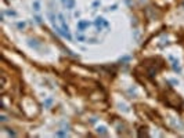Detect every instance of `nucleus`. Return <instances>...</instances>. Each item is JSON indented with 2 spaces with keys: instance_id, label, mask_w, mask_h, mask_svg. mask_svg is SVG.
Here are the masks:
<instances>
[{
  "instance_id": "nucleus-1",
  "label": "nucleus",
  "mask_w": 184,
  "mask_h": 138,
  "mask_svg": "<svg viewBox=\"0 0 184 138\" xmlns=\"http://www.w3.org/2000/svg\"><path fill=\"white\" fill-rule=\"evenodd\" d=\"M87 26H90V22L89 21H80V22H78L79 32H84V29H86Z\"/></svg>"
},
{
  "instance_id": "nucleus-2",
  "label": "nucleus",
  "mask_w": 184,
  "mask_h": 138,
  "mask_svg": "<svg viewBox=\"0 0 184 138\" xmlns=\"http://www.w3.org/2000/svg\"><path fill=\"white\" fill-rule=\"evenodd\" d=\"M58 19H60V22H61L62 30H64V32H69V28H68V25H67V22H65L64 15H62V14H60V15H58Z\"/></svg>"
},
{
  "instance_id": "nucleus-3",
  "label": "nucleus",
  "mask_w": 184,
  "mask_h": 138,
  "mask_svg": "<svg viewBox=\"0 0 184 138\" xmlns=\"http://www.w3.org/2000/svg\"><path fill=\"white\" fill-rule=\"evenodd\" d=\"M96 25H97V28H100V29H101V25H104V26H108V22L104 21V18L98 17V18L96 19Z\"/></svg>"
},
{
  "instance_id": "nucleus-4",
  "label": "nucleus",
  "mask_w": 184,
  "mask_h": 138,
  "mask_svg": "<svg viewBox=\"0 0 184 138\" xmlns=\"http://www.w3.org/2000/svg\"><path fill=\"white\" fill-rule=\"evenodd\" d=\"M97 132L101 135H108V131H107V127L105 126H100L97 127Z\"/></svg>"
},
{
  "instance_id": "nucleus-5",
  "label": "nucleus",
  "mask_w": 184,
  "mask_h": 138,
  "mask_svg": "<svg viewBox=\"0 0 184 138\" xmlns=\"http://www.w3.org/2000/svg\"><path fill=\"white\" fill-rule=\"evenodd\" d=\"M28 46L33 47V48H39V44L36 43V40H32V39H29V40H28Z\"/></svg>"
},
{
  "instance_id": "nucleus-6",
  "label": "nucleus",
  "mask_w": 184,
  "mask_h": 138,
  "mask_svg": "<svg viewBox=\"0 0 184 138\" xmlns=\"http://www.w3.org/2000/svg\"><path fill=\"white\" fill-rule=\"evenodd\" d=\"M73 7H75V0H68L67 2V8L68 10H72Z\"/></svg>"
},
{
  "instance_id": "nucleus-7",
  "label": "nucleus",
  "mask_w": 184,
  "mask_h": 138,
  "mask_svg": "<svg viewBox=\"0 0 184 138\" xmlns=\"http://www.w3.org/2000/svg\"><path fill=\"white\" fill-rule=\"evenodd\" d=\"M33 10L35 11L40 10V2H39V0H35V2H33Z\"/></svg>"
},
{
  "instance_id": "nucleus-8",
  "label": "nucleus",
  "mask_w": 184,
  "mask_h": 138,
  "mask_svg": "<svg viewBox=\"0 0 184 138\" xmlns=\"http://www.w3.org/2000/svg\"><path fill=\"white\" fill-rule=\"evenodd\" d=\"M119 108H120V110H123V112H129V108L126 106L125 104H119Z\"/></svg>"
},
{
  "instance_id": "nucleus-9",
  "label": "nucleus",
  "mask_w": 184,
  "mask_h": 138,
  "mask_svg": "<svg viewBox=\"0 0 184 138\" xmlns=\"http://www.w3.org/2000/svg\"><path fill=\"white\" fill-rule=\"evenodd\" d=\"M51 102H53V98H49V99H46V102H45V108H49L51 105Z\"/></svg>"
},
{
  "instance_id": "nucleus-10",
  "label": "nucleus",
  "mask_w": 184,
  "mask_h": 138,
  "mask_svg": "<svg viewBox=\"0 0 184 138\" xmlns=\"http://www.w3.org/2000/svg\"><path fill=\"white\" fill-rule=\"evenodd\" d=\"M57 137H64V135H67V132L65 131H57Z\"/></svg>"
},
{
  "instance_id": "nucleus-11",
  "label": "nucleus",
  "mask_w": 184,
  "mask_h": 138,
  "mask_svg": "<svg viewBox=\"0 0 184 138\" xmlns=\"http://www.w3.org/2000/svg\"><path fill=\"white\" fill-rule=\"evenodd\" d=\"M76 39H78V40H80V41H84V36L83 35H76Z\"/></svg>"
},
{
  "instance_id": "nucleus-12",
  "label": "nucleus",
  "mask_w": 184,
  "mask_h": 138,
  "mask_svg": "<svg viewBox=\"0 0 184 138\" xmlns=\"http://www.w3.org/2000/svg\"><path fill=\"white\" fill-rule=\"evenodd\" d=\"M18 28H20V29H24V28H25V22H20V24H18Z\"/></svg>"
},
{
  "instance_id": "nucleus-13",
  "label": "nucleus",
  "mask_w": 184,
  "mask_h": 138,
  "mask_svg": "<svg viewBox=\"0 0 184 138\" xmlns=\"http://www.w3.org/2000/svg\"><path fill=\"white\" fill-rule=\"evenodd\" d=\"M7 120V117H6V116H4V115H2V116H0V121H6Z\"/></svg>"
},
{
  "instance_id": "nucleus-14",
  "label": "nucleus",
  "mask_w": 184,
  "mask_h": 138,
  "mask_svg": "<svg viewBox=\"0 0 184 138\" xmlns=\"http://www.w3.org/2000/svg\"><path fill=\"white\" fill-rule=\"evenodd\" d=\"M9 15H13V17H15V15H17V13H15V11H9Z\"/></svg>"
},
{
  "instance_id": "nucleus-15",
  "label": "nucleus",
  "mask_w": 184,
  "mask_h": 138,
  "mask_svg": "<svg viewBox=\"0 0 184 138\" xmlns=\"http://www.w3.org/2000/svg\"><path fill=\"white\" fill-rule=\"evenodd\" d=\"M67 2H68V0H62V3H64L65 6H67Z\"/></svg>"
}]
</instances>
